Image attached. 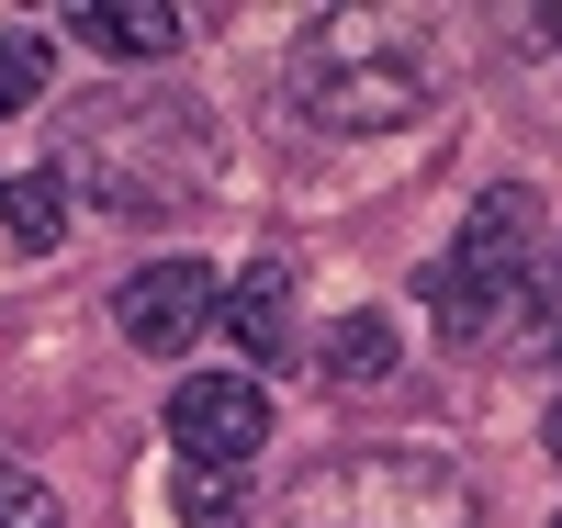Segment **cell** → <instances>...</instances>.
Here are the masks:
<instances>
[{
	"mask_svg": "<svg viewBox=\"0 0 562 528\" xmlns=\"http://www.w3.org/2000/svg\"><path fill=\"white\" fill-rule=\"evenodd\" d=\"M57 180L90 191L102 214L158 225V214H192L214 191V135H203V113H180V102H90L68 124Z\"/></svg>",
	"mask_w": 562,
	"mask_h": 528,
	"instance_id": "cell-1",
	"label": "cell"
},
{
	"mask_svg": "<svg viewBox=\"0 0 562 528\" xmlns=\"http://www.w3.org/2000/svg\"><path fill=\"white\" fill-rule=\"evenodd\" d=\"M439 90V57H428V23H394V12H326L304 45H293V102L326 124V135H383V124H416Z\"/></svg>",
	"mask_w": 562,
	"mask_h": 528,
	"instance_id": "cell-2",
	"label": "cell"
},
{
	"mask_svg": "<svg viewBox=\"0 0 562 528\" xmlns=\"http://www.w3.org/2000/svg\"><path fill=\"white\" fill-rule=\"evenodd\" d=\"M304 517H326V528H473V484L439 450H349L304 484Z\"/></svg>",
	"mask_w": 562,
	"mask_h": 528,
	"instance_id": "cell-3",
	"label": "cell"
},
{
	"mask_svg": "<svg viewBox=\"0 0 562 528\" xmlns=\"http://www.w3.org/2000/svg\"><path fill=\"white\" fill-rule=\"evenodd\" d=\"M529 270H540V203L529 191H484V203L461 214V248L428 270V315L450 338H484V315L518 293Z\"/></svg>",
	"mask_w": 562,
	"mask_h": 528,
	"instance_id": "cell-4",
	"label": "cell"
},
{
	"mask_svg": "<svg viewBox=\"0 0 562 528\" xmlns=\"http://www.w3.org/2000/svg\"><path fill=\"white\" fill-rule=\"evenodd\" d=\"M169 439L192 472H237L259 439H270V394H259V371H180V394H169Z\"/></svg>",
	"mask_w": 562,
	"mask_h": 528,
	"instance_id": "cell-5",
	"label": "cell"
},
{
	"mask_svg": "<svg viewBox=\"0 0 562 528\" xmlns=\"http://www.w3.org/2000/svg\"><path fill=\"white\" fill-rule=\"evenodd\" d=\"M214 293L225 281L203 259H147L113 293V326H124V349H147V360H180L192 338H214Z\"/></svg>",
	"mask_w": 562,
	"mask_h": 528,
	"instance_id": "cell-6",
	"label": "cell"
},
{
	"mask_svg": "<svg viewBox=\"0 0 562 528\" xmlns=\"http://www.w3.org/2000/svg\"><path fill=\"white\" fill-rule=\"evenodd\" d=\"M214 338H237L259 371L304 360V315H293V259H248L237 281L214 293Z\"/></svg>",
	"mask_w": 562,
	"mask_h": 528,
	"instance_id": "cell-7",
	"label": "cell"
},
{
	"mask_svg": "<svg viewBox=\"0 0 562 528\" xmlns=\"http://www.w3.org/2000/svg\"><path fill=\"white\" fill-rule=\"evenodd\" d=\"M79 34L102 45V57H169L180 12H169V0H79Z\"/></svg>",
	"mask_w": 562,
	"mask_h": 528,
	"instance_id": "cell-8",
	"label": "cell"
},
{
	"mask_svg": "<svg viewBox=\"0 0 562 528\" xmlns=\"http://www.w3.org/2000/svg\"><path fill=\"white\" fill-rule=\"evenodd\" d=\"M0 225H12L23 248H57V236H68V180H57V169H23V180H0Z\"/></svg>",
	"mask_w": 562,
	"mask_h": 528,
	"instance_id": "cell-9",
	"label": "cell"
},
{
	"mask_svg": "<svg viewBox=\"0 0 562 528\" xmlns=\"http://www.w3.org/2000/svg\"><path fill=\"white\" fill-rule=\"evenodd\" d=\"M326 371H338V382H383L394 371V326L383 315H338V326H326Z\"/></svg>",
	"mask_w": 562,
	"mask_h": 528,
	"instance_id": "cell-10",
	"label": "cell"
},
{
	"mask_svg": "<svg viewBox=\"0 0 562 528\" xmlns=\"http://www.w3.org/2000/svg\"><path fill=\"white\" fill-rule=\"evenodd\" d=\"M180 517L192 528H248V484L237 472H180Z\"/></svg>",
	"mask_w": 562,
	"mask_h": 528,
	"instance_id": "cell-11",
	"label": "cell"
},
{
	"mask_svg": "<svg viewBox=\"0 0 562 528\" xmlns=\"http://www.w3.org/2000/svg\"><path fill=\"white\" fill-rule=\"evenodd\" d=\"M34 90H45V45L34 34H0V124H12Z\"/></svg>",
	"mask_w": 562,
	"mask_h": 528,
	"instance_id": "cell-12",
	"label": "cell"
},
{
	"mask_svg": "<svg viewBox=\"0 0 562 528\" xmlns=\"http://www.w3.org/2000/svg\"><path fill=\"white\" fill-rule=\"evenodd\" d=\"M529 349H551V360H562V248L529 270Z\"/></svg>",
	"mask_w": 562,
	"mask_h": 528,
	"instance_id": "cell-13",
	"label": "cell"
},
{
	"mask_svg": "<svg viewBox=\"0 0 562 528\" xmlns=\"http://www.w3.org/2000/svg\"><path fill=\"white\" fill-rule=\"evenodd\" d=\"M0 528H68V517H57V495L34 472H0Z\"/></svg>",
	"mask_w": 562,
	"mask_h": 528,
	"instance_id": "cell-14",
	"label": "cell"
},
{
	"mask_svg": "<svg viewBox=\"0 0 562 528\" xmlns=\"http://www.w3.org/2000/svg\"><path fill=\"white\" fill-rule=\"evenodd\" d=\"M551 450H562V405H551Z\"/></svg>",
	"mask_w": 562,
	"mask_h": 528,
	"instance_id": "cell-15",
	"label": "cell"
},
{
	"mask_svg": "<svg viewBox=\"0 0 562 528\" xmlns=\"http://www.w3.org/2000/svg\"><path fill=\"white\" fill-rule=\"evenodd\" d=\"M551 528H562V517H551Z\"/></svg>",
	"mask_w": 562,
	"mask_h": 528,
	"instance_id": "cell-16",
	"label": "cell"
}]
</instances>
